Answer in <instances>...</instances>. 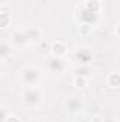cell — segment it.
Here are the masks:
<instances>
[{
  "mask_svg": "<svg viewBox=\"0 0 120 122\" xmlns=\"http://www.w3.org/2000/svg\"><path fill=\"white\" fill-rule=\"evenodd\" d=\"M41 78V71L38 67L35 65H26L23 70H21V74H20V80L24 85L27 87H34L35 84H38Z\"/></svg>",
  "mask_w": 120,
  "mask_h": 122,
  "instance_id": "1",
  "label": "cell"
},
{
  "mask_svg": "<svg viewBox=\"0 0 120 122\" xmlns=\"http://www.w3.org/2000/svg\"><path fill=\"white\" fill-rule=\"evenodd\" d=\"M23 102L27 108H35L42 102V92L40 91L35 85L26 88L23 94Z\"/></svg>",
  "mask_w": 120,
  "mask_h": 122,
  "instance_id": "2",
  "label": "cell"
},
{
  "mask_svg": "<svg viewBox=\"0 0 120 122\" xmlns=\"http://www.w3.org/2000/svg\"><path fill=\"white\" fill-rule=\"evenodd\" d=\"M47 71L51 74V75H61L64 71H65V60L62 57H55V56H51L47 58Z\"/></svg>",
  "mask_w": 120,
  "mask_h": 122,
  "instance_id": "3",
  "label": "cell"
},
{
  "mask_svg": "<svg viewBox=\"0 0 120 122\" xmlns=\"http://www.w3.org/2000/svg\"><path fill=\"white\" fill-rule=\"evenodd\" d=\"M92 58H93V53L88 47H79L74 51V60L79 65H89Z\"/></svg>",
  "mask_w": 120,
  "mask_h": 122,
  "instance_id": "4",
  "label": "cell"
},
{
  "mask_svg": "<svg viewBox=\"0 0 120 122\" xmlns=\"http://www.w3.org/2000/svg\"><path fill=\"white\" fill-rule=\"evenodd\" d=\"M65 109L71 114H76L82 109L83 107V99L79 97V95H69L66 99H65Z\"/></svg>",
  "mask_w": 120,
  "mask_h": 122,
  "instance_id": "5",
  "label": "cell"
},
{
  "mask_svg": "<svg viewBox=\"0 0 120 122\" xmlns=\"http://www.w3.org/2000/svg\"><path fill=\"white\" fill-rule=\"evenodd\" d=\"M11 43H13L14 47L23 48L27 44H30V40H28V37H27V34H26L24 30H16V31H13V34H11Z\"/></svg>",
  "mask_w": 120,
  "mask_h": 122,
  "instance_id": "6",
  "label": "cell"
},
{
  "mask_svg": "<svg viewBox=\"0 0 120 122\" xmlns=\"http://www.w3.org/2000/svg\"><path fill=\"white\" fill-rule=\"evenodd\" d=\"M79 19L82 20V23H85L86 26H93L97 21V11L90 10L86 6L82 9V11L79 13Z\"/></svg>",
  "mask_w": 120,
  "mask_h": 122,
  "instance_id": "7",
  "label": "cell"
},
{
  "mask_svg": "<svg viewBox=\"0 0 120 122\" xmlns=\"http://www.w3.org/2000/svg\"><path fill=\"white\" fill-rule=\"evenodd\" d=\"M24 31H26V34H27L30 43H38V41L41 40V30H40L38 27H35V26H28V27L24 29Z\"/></svg>",
  "mask_w": 120,
  "mask_h": 122,
  "instance_id": "8",
  "label": "cell"
},
{
  "mask_svg": "<svg viewBox=\"0 0 120 122\" xmlns=\"http://www.w3.org/2000/svg\"><path fill=\"white\" fill-rule=\"evenodd\" d=\"M10 56H11V44L7 43L6 40H1V43H0V57H1V61H6Z\"/></svg>",
  "mask_w": 120,
  "mask_h": 122,
  "instance_id": "9",
  "label": "cell"
},
{
  "mask_svg": "<svg viewBox=\"0 0 120 122\" xmlns=\"http://www.w3.org/2000/svg\"><path fill=\"white\" fill-rule=\"evenodd\" d=\"M51 50H52V56H55V57H62V56L66 53V47H65L61 41L54 43L52 47H51Z\"/></svg>",
  "mask_w": 120,
  "mask_h": 122,
  "instance_id": "10",
  "label": "cell"
},
{
  "mask_svg": "<svg viewBox=\"0 0 120 122\" xmlns=\"http://www.w3.org/2000/svg\"><path fill=\"white\" fill-rule=\"evenodd\" d=\"M75 75H76V77H85V78L90 77L89 65H78V67L75 68Z\"/></svg>",
  "mask_w": 120,
  "mask_h": 122,
  "instance_id": "11",
  "label": "cell"
},
{
  "mask_svg": "<svg viewBox=\"0 0 120 122\" xmlns=\"http://www.w3.org/2000/svg\"><path fill=\"white\" fill-rule=\"evenodd\" d=\"M0 19H1V27H3V29H6V27H9V24L11 23V19H10V16H9V13H6L4 10L1 11V16H0Z\"/></svg>",
  "mask_w": 120,
  "mask_h": 122,
  "instance_id": "12",
  "label": "cell"
},
{
  "mask_svg": "<svg viewBox=\"0 0 120 122\" xmlns=\"http://www.w3.org/2000/svg\"><path fill=\"white\" fill-rule=\"evenodd\" d=\"M109 84H110L112 87H117V85H120V75L117 74V72H113V74L109 75Z\"/></svg>",
  "mask_w": 120,
  "mask_h": 122,
  "instance_id": "13",
  "label": "cell"
},
{
  "mask_svg": "<svg viewBox=\"0 0 120 122\" xmlns=\"http://www.w3.org/2000/svg\"><path fill=\"white\" fill-rule=\"evenodd\" d=\"M85 81H86V78L85 77H76L75 78V84H76V87L78 88H83L86 84H85Z\"/></svg>",
  "mask_w": 120,
  "mask_h": 122,
  "instance_id": "14",
  "label": "cell"
},
{
  "mask_svg": "<svg viewBox=\"0 0 120 122\" xmlns=\"http://www.w3.org/2000/svg\"><path fill=\"white\" fill-rule=\"evenodd\" d=\"M7 111H6V107L4 105H1V122H4L6 119H7Z\"/></svg>",
  "mask_w": 120,
  "mask_h": 122,
  "instance_id": "15",
  "label": "cell"
},
{
  "mask_svg": "<svg viewBox=\"0 0 120 122\" xmlns=\"http://www.w3.org/2000/svg\"><path fill=\"white\" fill-rule=\"evenodd\" d=\"M4 122H20V119H18L17 117H14V115H9L7 119H6Z\"/></svg>",
  "mask_w": 120,
  "mask_h": 122,
  "instance_id": "16",
  "label": "cell"
},
{
  "mask_svg": "<svg viewBox=\"0 0 120 122\" xmlns=\"http://www.w3.org/2000/svg\"><path fill=\"white\" fill-rule=\"evenodd\" d=\"M116 34H117V36H120V24H117V26H116Z\"/></svg>",
  "mask_w": 120,
  "mask_h": 122,
  "instance_id": "17",
  "label": "cell"
},
{
  "mask_svg": "<svg viewBox=\"0 0 120 122\" xmlns=\"http://www.w3.org/2000/svg\"><path fill=\"white\" fill-rule=\"evenodd\" d=\"M9 1H10V0H0V3H1V4H3V6H6V4H7V3H9Z\"/></svg>",
  "mask_w": 120,
  "mask_h": 122,
  "instance_id": "18",
  "label": "cell"
},
{
  "mask_svg": "<svg viewBox=\"0 0 120 122\" xmlns=\"http://www.w3.org/2000/svg\"><path fill=\"white\" fill-rule=\"evenodd\" d=\"M76 122H90L89 119H79V121H76Z\"/></svg>",
  "mask_w": 120,
  "mask_h": 122,
  "instance_id": "19",
  "label": "cell"
}]
</instances>
